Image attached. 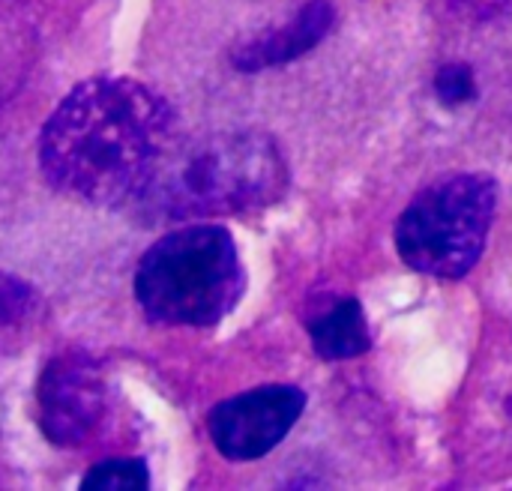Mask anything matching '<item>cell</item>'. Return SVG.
Listing matches in <instances>:
<instances>
[{
  "instance_id": "1",
  "label": "cell",
  "mask_w": 512,
  "mask_h": 491,
  "mask_svg": "<svg viewBox=\"0 0 512 491\" xmlns=\"http://www.w3.org/2000/svg\"><path fill=\"white\" fill-rule=\"evenodd\" d=\"M174 147V111L132 78H90L45 120V180L96 207H132Z\"/></svg>"
},
{
  "instance_id": "2",
  "label": "cell",
  "mask_w": 512,
  "mask_h": 491,
  "mask_svg": "<svg viewBox=\"0 0 512 491\" xmlns=\"http://www.w3.org/2000/svg\"><path fill=\"white\" fill-rule=\"evenodd\" d=\"M288 165L264 132H219L171 147L132 210L147 219H213L261 210L282 198Z\"/></svg>"
},
{
  "instance_id": "3",
  "label": "cell",
  "mask_w": 512,
  "mask_h": 491,
  "mask_svg": "<svg viewBox=\"0 0 512 491\" xmlns=\"http://www.w3.org/2000/svg\"><path fill=\"white\" fill-rule=\"evenodd\" d=\"M135 297L156 324H219L243 297V264L234 237L219 225H189L165 234L138 264Z\"/></svg>"
},
{
  "instance_id": "4",
  "label": "cell",
  "mask_w": 512,
  "mask_h": 491,
  "mask_svg": "<svg viewBox=\"0 0 512 491\" xmlns=\"http://www.w3.org/2000/svg\"><path fill=\"white\" fill-rule=\"evenodd\" d=\"M498 186L489 174H453L423 189L396 225L402 261L426 276H468L492 231Z\"/></svg>"
},
{
  "instance_id": "5",
  "label": "cell",
  "mask_w": 512,
  "mask_h": 491,
  "mask_svg": "<svg viewBox=\"0 0 512 491\" xmlns=\"http://www.w3.org/2000/svg\"><path fill=\"white\" fill-rule=\"evenodd\" d=\"M306 393L297 387H258L213 408L210 441L231 462H252L276 450L297 426Z\"/></svg>"
},
{
  "instance_id": "6",
  "label": "cell",
  "mask_w": 512,
  "mask_h": 491,
  "mask_svg": "<svg viewBox=\"0 0 512 491\" xmlns=\"http://www.w3.org/2000/svg\"><path fill=\"white\" fill-rule=\"evenodd\" d=\"M36 399L42 435L57 447H78L102 420L105 384L87 354L66 351L42 369Z\"/></svg>"
},
{
  "instance_id": "7",
  "label": "cell",
  "mask_w": 512,
  "mask_h": 491,
  "mask_svg": "<svg viewBox=\"0 0 512 491\" xmlns=\"http://www.w3.org/2000/svg\"><path fill=\"white\" fill-rule=\"evenodd\" d=\"M330 24H333L330 0H312L288 24L243 42L231 54V63L240 72H261V69H270V66H282V63L297 60L300 54L312 51L327 36Z\"/></svg>"
},
{
  "instance_id": "8",
  "label": "cell",
  "mask_w": 512,
  "mask_h": 491,
  "mask_svg": "<svg viewBox=\"0 0 512 491\" xmlns=\"http://www.w3.org/2000/svg\"><path fill=\"white\" fill-rule=\"evenodd\" d=\"M309 336L324 360H351L372 348L366 312L354 297H345L309 321Z\"/></svg>"
},
{
  "instance_id": "9",
  "label": "cell",
  "mask_w": 512,
  "mask_h": 491,
  "mask_svg": "<svg viewBox=\"0 0 512 491\" xmlns=\"http://www.w3.org/2000/svg\"><path fill=\"white\" fill-rule=\"evenodd\" d=\"M39 321V297L18 276L0 273V357L24 345Z\"/></svg>"
},
{
  "instance_id": "10",
  "label": "cell",
  "mask_w": 512,
  "mask_h": 491,
  "mask_svg": "<svg viewBox=\"0 0 512 491\" xmlns=\"http://www.w3.org/2000/svg\"><path fill=\"white\" fill-rule=\"evenodd\" d=\"M150 483L147 465L141 459H108L90 468L81 480L84 491H144Z\"/></svg>"
},
{
  "instance_id": "11",
  "label": "cell",
  "mask_w": 512,
  "mask_h": 491,
  "mask_svg": "<svg viewBox=\"0 0 512 491\" xmlns=\"http://www.w3.org/2000/svg\"><path fill=\"white\" fill-rule=\"evenodd\" d=\"M435 87H438V96L450 105H462V102H471L477 96V87H474V72L462 63H450L438 72L435 78Z\"/></svg>"
},
{
  "instance_id": "12",
  "label": "cell",
  "mask_w": 512,
  "mask_h": 491,
  "mask_svg": "<svg viewBox=\"0 0 512 491\" xmlns=\"http://www.w3.org/2000/svg\"><path fill=\"white\" fill-rule=\"evenodd\" d=\"M447 3L459 15L474 18V21H492L501 12H507V6H510V0H447Z\"/></svg>"
}]
</instances>
